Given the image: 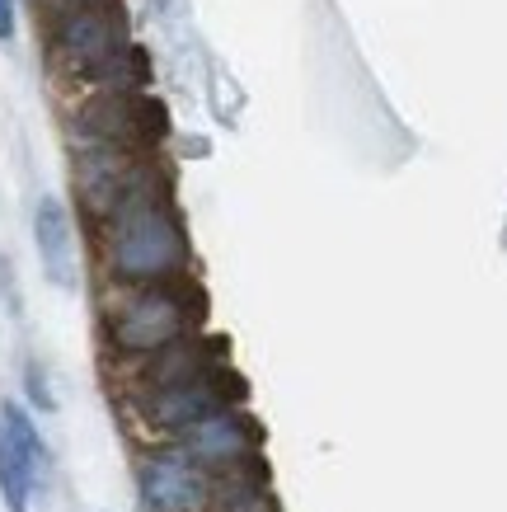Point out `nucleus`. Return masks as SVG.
I'll return each mask as SVG.
<instances>
[{
	"instance_id": "f257e3e1",
	"label": "nucleus",
	"mask_w": 507,
	"mask_h": 512,
	"mask_svg": "<svg viewBox=\"0 0 507 512\" xmlns=\"http://www.w3.org/2000/svg\"><path fill=\"white\" fill-rule=\"evenodd\" d=\"M188 268V235L184 221L165 202V184L155 174L146 188L108 217V273L132 287L174 282Z\"/></svg>"
},
{
	"instance_id": "f03ea898",
	"label": "nucleus",
	"mask_w": 507,
	"mask_h": 512,
	"mask_svg": "<svg viewBox=\"0 0 507 512\" xmlns=\"http://www.w3.org/2000/svg\"><path fill=\"white\" fill-rule=\"evenodd\" d=\"M202 315H207V301L184 278L137 287L123 306L108 311V343L127 357H155L174 348V343L193 339Z\"/></svg>"
},
{
	"instance_id": "7ed1b4c3",
	"label": "nucleus",
	"mask_w": 507,
	"mask_h": 512,
	"mask_svg": "<svg viewBox=\"0 0 507 512\" xmlns=\"http://www.w3.org/2000/svg\"><path fill=\"white\" fill-rule=\"evenodd\" d=\"M76 127H80V137H90L94 146L146 151V146L169 137V113L160 99H151V94L113 90V94H99L94 104H85Z\"/></svg>"
},
{
	"instance_id": "20e7f679",
	"label": "nucleus",
	"mask_w": 507,
	"mask_h": 512,
	"mask_svg": "<svg viewBox=\"0 0 507 512\" xmlns=\"http://www.w3.org/2000/svg\"><path fill=\"white\" fill-rule=\"evenodd\" d=\"M249 395V381L231 367H216V372L198 376V381H184V386L155 390V395H141V414L155 433H179L198 428L202 419H212L221 409H235V404Z\"/></svg>"
},
{
	"instance_id": "39448f33",
	"label": "nucleus",
	"mask_w": 507,
	"mask_h": 512,
	"mask_svg": "<svg viewBox=\"0 0 507 512\" xmlns=\"http://www.w3.org/2000/svg\"><path fill=\"white\" fill-rule=\"evenodd\" d=\"M52 52L71 76L85 80H104V71L127 52V33H123V15L113 5H90L76 15L57 19L52 33Z\"/></svg>"
},
{
	"instance_id": "423d86ee",
	"label": "nucleus",
	"mask_w": 507,
	"mask_h": 512,
	"mask_svg": "<svg viewBox=\"0 0 507 512\" xmlns=\"http://www.w3.org/2000/svg\"><path fill=\"white\" fill-rule=\"evenodd\" d=\"M155 179V170L137 151H123V146H85L76 156V193L80 202L90 207V217L108 221L118 207H123L137 188H146Z\"/></svg>"
},
{
	"instance_id": "0eeeda50",
	"label": "nucleus",
	"mask_w": 507,
	"mask_h": 512,
	"mask_svg": "<svg viewBox=\"0 0 507 512\" xmlns=\"http://www.w3.org/2000/svg\"><path fill=\"white\" fill-rule=\"evenodd\" d=\"M141 508L146 512H207L212 508V475L188 461L184 451H151L137 470Z\"/></svg>"
},
{
	"instance_id": "6e6552de",
	"label": "nucleus",
	"mask_w": 507,
	"mask_h": 512,
	"mask_svg": "<svg viewBox=\"0 0 507 512\" xmlns=\"http://www.w3.org/2000/svg\"><path fill=\"white\" fill-rule=\"evenodd\" d=\"M259 447V423L240 414V409H221L212 419H202L198 428L184 433V456L198 461L202 470H231L249 461V451Z\"/></svg>"
},
{
	"instance_id": "1a4fd4ad",
	"label": "nucleus",
	"mask_w": 507,
	"mask_h": 512,
	"mask_svg": "<svg viewBox=\"0 0 507 512\" xmlns=\"http://www.w3.org/2000/svg\"><path fill=\"white\" fill-rule=\"evenodd\" d=\"M226 343L216 339H184L165 348V353H155L146 362V372H141V395H155V390H169V386H184V381H198V376L216 372V367H226V357H221Z\"/></svg>"
},
{
	"instance_id": "9d476101",
	"label": "nucleus",
	"mask_w": 507,
	"mask_h": 512,
	"mask_svg": "<svg viewBox=\"0 0 507 512\" xmlns=\"http://www.w3.org/2000/svg\"><path fill=\"white\" fill-rule=\"evenodd\" d=\"M33 240H38V259H43L47 282L57 287H76V235H71V217H66L62 198H43L33 212Z\"/></svg>"
},
{
	"instance_id": "9b49d317",
	"label": "nucleus",
	"mask_w": 507,
	"mask_h": 512,
	"mask_svg": "<svg viewBox=\"0 0 507 512\" xmlns=\"http://www.w3.org/2000/svg\"><path fill=\"white\" fill-rule=\"evenodd\" d=\"M33 484H38V475H33L29 456L15 447V437L0 428V498H5V508H10V512H29Z\"/></svg>"
},
{
	"instance_id": "f8f14e48",
	"label": "nucleus",
	"mask_w": 507,
	"mask_h": 512,
	"mask_svg": "<svg viewBox=\"0 0 507 512\" xmlns=\"http://www.w3.org/2000/svg\"><path fill=\"white\" fill-rule=\"evenodd\" d=\"M0 428L15 437V447L29 456V466H33V475L43 480L47 475V447H43V437H38V428H33V419H29V409L19 400H5L0 404Z\"/></svg>"
},
{
	"instance_id": "ddd939ff",
	"label": "nucleus",
	"mask_w": 507,
	"mask_h": 512,
	"mask_svg": "<svg viewBox=\"0 0 507 512\" xmlns=\"http://www.w3.org/2000/svg\"><path fill=\"white\" fill-rule=\"evenodd\" d=\"M24 381H29V400L38 404V409H57V400H52V390H47L43 367H38V362H29V372H24Z\"/></svg>"
},
{
	"instance_id": "4468645a",
	"label": "nucleus",
	"mask_w": 507,
	"mask_h": 512,
	"mask_svg": "<svg viewBox=\"0 0 507 512\" xmlns=\"http://www.w3.org/2000/svg\"><path fill=\"white\" fill-rule=\"evenodd\" d=\"M90 5H113V0H47V10H52L57 19L76 15V10H90Z\"/></svg>"
},
{
	"instance_id": "2eb2a0df",
	"label": "nucleus",
	"mask_w": 507,
	"mask_h": 512,
	"mask_svg": "<svg viewBox=\"0 0 507 512\" xmlns=\"http://www.w3.org/2000/svg\"><path fill=\"white\" fill-rule=\"evenodd\" d=\"M15 38V0H0V43Z\"/></svg>"
}]
</instances>
